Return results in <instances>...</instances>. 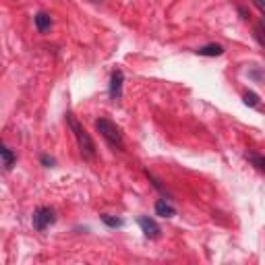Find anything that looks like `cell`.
Here are the masks:
<instances>
[{"instance_id":"cell-3","label":"cell","mask_w":265,"mask_h":265,"mask_svg":"<svg viewBox=\"0 0 265 265\" xmlns=\"http://www.w3.org/2000/svg\"><path fill=\"white\" fill-rule=\"evenodd\" d=\"M56 222V211L52 207H37L31 216V224L37 232H44L46 228H50L52 224Z\"/></svg>"},{"instance_id":"cell-7","label":"cell","mask_w":265,"mask_h":265,"mask_svg":"<svg viewBox=\"0 0 265 265\" xmlns=\"http://www.w3.org/2000/svg\"><path fill=\"white\" fill-rule=\"evenodd\" d=\"M155 214L160 218H174L176 209L172 207L170 199H160V201H155Z\"/></svg>"},{"instance_id":"cell-9","label":"cell","mask_w":265,"mask_h":265,"mask_svg":"<svg viewBox=\"0 0 265 265\" xmlns=\"http://www.w3.org/2000/svg\"><path fill=\"white\" fill-rule=\"evenodd\" d=\"M0 155H3V166H5V170L7 172H11L13 168H15V164H17V153L11 149V147H3L0 149Z\"/></svg>"},{"instance_id":"cell-2","label":"cell","mask_w":265,"mask_h":265,"mask_svg":"<svg viewBox=\"0 0 265 265\" xmlns=\"http://www.w3.org/2000/svg\"><path fill=\"white\" fill-rule=\"evenodd\" d=\"M95 129H97V133H99L106 141H108V145H110L112 149L123 151V147H125V139H123L120 129H118L112 120H108V118H97V120H95Z\"/></svg>"},{"instance_id":"cell-1","label":"cell","mask_w":265,"mask_h":265,"mask_svg":"<svg viewBox=\"0 0 265 265\" xmlns=\"http://www.w3.org/2000/svg\"><path fill=\"white\" fill-rule=\"evenodd\" d=\"M67 123H69V127H71V131H73V135H75V139H77V145H79V153H81V157L83 160H87V162H93L95 160V143H93V139L89 137V133L77 123V118L71 114V112H67Z\"/></svg>"},{"instance_id":"cell-4","label":"cell","mask_w":265,"mask_h":265,"mask_svg":"<svg viewBox=\"0 0 265 265\" xmlns=\"http://www.w3.org/2000/svg\"><path fill=\"white\" fill-rule=\"evenodd\" d=\"M137 222H139V226H141V230H143L145 238H149V240H157V238L162 236V228L157 226V222H155V220H151V218H147V216H141Z\"/></svg>"},{"instance_id":"cell-6","label":"cell","mask_w":265,"mask_h":265,"mask_svg":"<svg viewBox=\"0 0 265 265\" xmlns=\"http://www.w3.org/2000/svg\"><path fill=\"white\" fill-rule=\"evenodd\" d=\"M197 56H207V58H216V56H222L224 54V46L222 44H207V46H201L195 50Z\"/></svg>"},{"instance_id":"cell-5","label":"cell","mask_w":265,"mask_h":265,"mask_svg":"<svg viewBox=\"0 0 265 265\" xmlns=\"http://www.w3.org/2000/svg\"><path fill=\"white\" fill-rule=\"evenodd\" d=\"M123 83H125V73L120 69L112 71V75H110V89H108L112 101H118L123 97Z\"/></svg>"},{"instance_id":"cell-8","label":"cell","mask_w":265,"mask_h":265,"mask_svg":"<svg viewBox=\"0 0 265 265\" xmlns=\"http://www.w3.org/2000/svg\"><path fill=\"white\" fill-rule=\"evenodd\" d=\"M33 23H35V27H37L39 33H48L50 27H52V17L48 13H44V11H39V13H35Z\"/></svg>"},{"instance_id":"cell-11","label":"cell","mask_w":265,"mask_h":265,"mask_svg":"<svg viewBox=\"0 0 265 265\" xmlns=\"http://www.w3.org/2000/svg\"><path fill=\"white\" fill-rule=\"evenodd\" d=\"M101 222L108 226V228H123L125 226V220L123 218H114V216H108V214H101Z\"/></svg>"},{"instance_id":"cell-12","label":"cell","mask_w":265,"mask_h":265,"mask_svg":"<svg viewBox=\"0 0 265 265\" xmlns=\"http://www.w3.org/2000/svg\"><path fill=\"white\" fill-rule=\"evenodd\" d=\"M242 99H244L247 106H251V108H257V106H259V95H257L255 91H247V93L242 95Z\"/></svg>"},{"instance_id":"cell-13","label":"cell","mask_w":265,"mask_h":265,"mask_svg":"<svg viewBox=\"0 0 265 265\" xmlns=\"http://www.w3.org/2000/svg\"><path fill=\"white\" fill-rule=\"evenodd\" d=\"M39 162H42L46 168H54V164H56V160H54V157H50V155H46V153L39 157Z\"/></svg>"},{"instance_id":"cell-14","label":"cell","mask_w":265,"mask_h":265,"mask_svg":"<svg viewBox=\"0 0 265 265\" xmlns=\"http://www.w3.org/2000/svg\"><path fill=\"white\" fill-rule=\"evenodd\" d=\"M253 3L261 11V15H263V27H265V0H253Z\"/></svg>"},{"instance_id":"cell-10","label":"cell","mask_w":265,"mask_h":265,"mask_svg":"<svg viewBox=\"0 0 265 265\" xmlns=\"http://www.w3.org/2000/svg\"><path fill=\"white\" fill-rule=\"evenodd\" d=\"M244 157L247 160L257 168V170H261V172H265V155H261V153H255V151H249V153H244Z\"/></svg>"}]
</instances>
